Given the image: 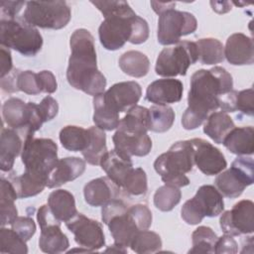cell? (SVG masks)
Returning <instances> with one entry per match:
<instances>
[{
	"instance_id": "48",
	"label": "cell",
	"mask_w": 254,
	"mask_h": 254,
	"mask_svg": "<svg viewBox=\"0 0 254 254\" xmlns=\"http://www.w3.org/2000/svg\"><path fill=\"white\" fill-rule=\"evenodd\" d=\"M127 208H128L127 205L120 198H116L109 201L107 204L103 205L101 208V219L103 223L107 225V223L113 216L126 211Z\"/></svg>"
},
{
	"instance_id": "31",
	"label": "cell",
	"mask_w": 254,
	"mask_h": 254,
	"mask_svg": "<svg viewBox=\"0 0 254 254\" xmlns=\"http://www.w3.org/2000/svg\"><path fill=\"white\" fill-rule=\"evenodd\" d=\"M11 183L17 191L18 197L27 198L42 192L47 187L48 180L42 176L25 171L21 176L12 178Z\"/></svg>"
},
{
	"instance_id": "12",
	"label": "cell",
	"mask_w": 254,
	"mask_h": 254,
	"mask_svg": "<svg viewBox=\"0 0 254 254\" xmlns=\"http://www.w3.org/2000/svg\"><path fill=\"white\" fill-rule=\"evenodd\" d=\"M196 28L197 21L191 13L167 9L159 14L158 42L163 46L178 44L183 36L192 34Z\"/></svg>"
},
{
	"instance_id": "11",
	"label": "cell",
	"mask_w": 254,
	"mask_h": 254,
	"mask_svg": "<svg viewBox=\"0 0 254 254\" xmlns=\"http://www.w3.org/2000/svg\"><path fill=\"white\" fill-rule=\"evenodd\" d=\"M254 182V163L251 157L238 156L231 164L230 169L220 172L214 180L215 188L228 197L235 198Z\"/></svg>"
},
{
	"instance_id": "43",
	"label": "cell",
	"mask_w": 254,
	"mask_h": 254,
	"mask_svg": "<svg viewBox=\"0 0 254 254\" xmlns=\"http://www.w3.org/2000/svg\"><path fill=\"white\" fill-rule=\"evenodd\" d=\"M16 87H17V91H23L31 95H37L43 92V87H42L39 72L36 73L32 70L23 71V70L17 69Z\"/></svg>"
},
{
	"instance_id": "8",
	"label": "cell",
	"mask_w": 254,
	"mask_h": 254,
	"mask_svg": "<svg viewBox=\"0 0 254 254\" xmlns=\"http://www.w3.org/2000/svg\"><path fill=\"white\" fill-rule=\"evenodd\" d=\"M223 209V195L214 186L204 185L197 190L192 198L184 203L181 215L188 224L195 225L200 223L205 216L219 215Z\"/></svg>"
},
{
	"instance_id": "28",
	"label": "cell",
	"mask_w": 254,
	"mask_h": 254,
	"mask_svg": "<svg viewBox=\"0 0 254 254\" xmlns=\"http://www.w3.org/2000/svg\"><path fill=\"white\" fill-rule=\"evenodd\" d=\"M149 109L140 105H135L131 107L127 111V114L120 120L117 129L127 133L144 134L149 131Z\"/></svg>"
},
{
	"instance_id": "32",
	"label": "cell",
	"mask_w": 254,
	"mask_h": 254,
	"mask_svg": "<svg viewBox=\"0 0 254 254\" xmlns=\"http://www.w3.org/2000/svg\"><path fill=\"white\" fill-rule=\"evenodd\" d=\"M119 67L127 75L133 77H143L150 69L148 57L139 51H128L119 59Z\"/></svg>"
},
{
	"instance_id": "38",
	"label": "cell",
	"mask_w": 254,
	"mask_h": 254,
	"mask_svg": "<svg viewBox=\"0 0 254 254\" xmlns=\"http://www.w3.org/2000/svg\"><path fill=\"white\" fill-rule=\"evenodd\" d=\"M130 248L138 254L156 253L162 248V240L159 234L148 229L139 231L133 238Z\"/></svg>"
},
{
	"instance_id": "55",
	"label": "cell",
	"mask_w": 254,
	"mask_h": 254,
	"mask_svg": "<svg viewBox=\"0 0 254 254\" xmlns=\"http://www.w3.org/2000/svg\"><path fill=\"white\" fill-rule=\"evenodd\" d=\"M210 5L212 6L213 11L221 14L226 13L231 10V5L229 2H210Z\"/></svg>"
},
{
	"instance_id": "54",
	"label": "cell",
	"mask_w": 254,
	"mask_h": 254,
	"mask_svg": "<svg viewBox=\"0 0 254 254\" xmlns=\"http://www.w3.org/2000/svg\"><path fill=\"white\" fill-rule=\"evenodd\" d=\"M151 5L153 7V10L159 15V14H161L162 12H164L167 9L175 8L176 3L175 2H167V3H165V2H154V1H152Z\"/></svg>"
},
{
	"instance_id": "21",
	"label": "cell",
	"mask_w": 254,
	"mask_h": 254,
	"mask_svg": "<svg viewBox=\"0 0 254 254\" xmlns=\"http://www.w3.org/2000/svg\"><path fill=\"white\" fill-rule=\"evenodd\" d=\"M112 141L114 149L128 157H144L152 149V140L147 133H127L117 129L112 137Z\"/></svg>"
},
{
	"instance_id": "1",
	"label": "cell",
	"mask_w": 254,
	"mask_h": 254,
	"mask_svg": "<svg viewBox=\"0 0 254 254\" xmlns=\"http://www.w3.org/2000/svg\"><path fill=\"white\" fill-rule=\"evenodd\" d=\"M231 74L221 66L198 69L190 77L188 94L189 106L182 116L186 130L199 127L220 106L221 97L232 90Z\"/></svg>"
},
{
	"instance_id": "5",
	"label": "cell",
	"mask_w": 254,
	"mask_h": 254,
	"mask_svg": "<svg viewBox=\"0 0 254 254\" xmlns=\"http://www.w3.org/2000/svg\"><path fill=\"white\" fill-rule=\"evenodd\" d=\"M0 43L26 57L36 56L42 49L43 38L38 29L24 19L12 18L0 21Z\"/></svg>"
},
{
	"instance_id": "52",
	"label": "cell",
	"mask_w": 254,
	"mask_h": 254,
	"mask_svg": "<svg viewBox=\"0 0 254 254\" xmlns=\"http://www.w3.org/2000/svg\"><path fill=\"white\" fill-rule=\"evenodd\" d=\"M43 92L45 93H54L58 88V83L56 80V76L50 70H42L39 72Z\"/></svg>"
},
{
	"instance_id": "16",
	"label": "cell",
	"mask_w": 254,
	"mask_h": 254,
	"mask_svg": "<svg viewBox=\"0 0 254 254\" xmlns=\"http://www.w3.org/2000/svg\"><path fill=\"white\" fill-rule=\"evenodd\" d=\"M104 103L115 113L128 111L141 98L142 89L136 81H121L101 93Z\"/></svg>"
},
{
	"instance_id": "36",
	"label": "cell",
	"mask_w": 254,
	"mask_h": 254,
	"mask_svg": "<svg viewBox=\"0 0 254 254\" xmlns=\"http://www.w3.org/2000/svg\"><path fill=\"white\" fill-rule=\"evenodd\" d=\"M198 61L202 64H215L224 60V47L216 39L204 38L195 42Z\"/></svg>"
},
{
	"instance_id": "3",
	"label": "cell",
	"mask_w": 254,
	"mask_h": 254,
	"mask_svg": "<svg viewBox=\"0 0 254 254\" xmlns=\"http://www.w3.org/2000/svg\"><path fill=\"white\" fill-rule=\"evenodd\" d=\"M98 35L103 48L116 51L126 42L135 45L145 43L149 38V26L131 9L105 17L98 28Z\"/></svg>"
},
{
	"instance_id": "33",
	"label": "cell",
	"mask_w": 254,
	"mask_h": 254,
	"mask_svg": "<svg viewBox=\"0 0 254 254\" xmlns=\"http://www.w3.org/2000/svg\"><path fill=\"white\" fill-rule=\"evenodd\" d=\"M87 130L89 133V144L81 154L85 162L96 166L100 164L102 157L107 152L106 135L103 130L96 126H92Z\"/></svg>"
},
{
	"instance_id": "25",
	"label": "cell",
	"mask_w": 254,
	"mask_h": 254,
	"mask_svg": "<svg viewBox=\"0 0 254 254\" xmlns=\"http://www.w3.org/2000/svg\"><path fill=\"white\" fill-rule=\"evenodd\" d=\"M24 142L17 130L2 128L0 141V168L2 172H9L13 169L14 162L22 152Z\"/></svg>"
},
{
	"instance_id": "9",
	"label": "cell",
	"mask_w": 254,
	"mask_h": 254,
	"mask_svg": "<svg viewBox=\"0 0 254 254\" xmlns=\"http://www.w3.org/2000/svg\"><path fill=\"white\" fill-rule=\"evenodd\" d=\"M71 17L69 6L65 1H29L23 19L34 27L60 30L65 27Z\"/></svg>"
},
{
	"instance_id": "29",
	"label": "cell",
	"mask_w": 254,
	"mask_h": 254,
	"mask_svg": "<svg viewBox=\"0 0 254 254\" xmlns=\"http://www.w3.org/2000/svg\"><path fill=\"white\" fill-rule=\"evenodd\" d=\"M205 121L203 132L217 144H222L227 134L235 127L231 117L222 111L212 112Z\"/></svg>"
},
{
	"instance_id": "4",
	"label": "cell",
	"mask_w": 254,
	"mask_h": 254,
	"mask_svg": "<svg viewBox=\"0 0 254 254\" xmlns=\"http://www.w3.org/2000/svg\"><path fill=\"white\" fill-rule=\"evenodd\" d=\"M193 148L190 140L176 142L154 162L155 171L161 176L165 185L182 188L190 184L186 176L192 170Z\"/></svg>"
},
{
	"instance_id": "49",
	"label": "cell",
	"mask_w": 254,
	"mask_h": 254,
	"mask_svg": "<svg viewBox=\"0 0 254 254\" xmlns=\"http://www.w3.org/2000/svg\"><path fill=\"white\" fill-rule=\"evenodd\" d=\"M41 115L44 119V122L54 119L59 111V104L55 98L48 95L42 99L40 104H38Z\"/></svg>"
},
{
	"instance_id": "24",
	"label": "cell",
	"mask_w": 254,
	"mask_h": 254,
	"mask_svg": "<svg viewBox=\"0 0 254 254\" xmlns=\"http://www.w3.org/2000/svg\"><path fill=\"white\" fill-rule=\"evenodd\" d=\"M107 226L114 240V244L126 249L130 247L133 238L140 231L128 213V208L126 211L113 216L107 223Z\"/></svg>"
},
{
	"instance_id": "6",
	"label": "cell",
	"mask_w": 254,
	"mask_h": 254,
	"mask_svg": "<svg viewBox=\"0 0 254 254\" xmlns=\"http://www.w3.org/2000/svg\"><path fill=\"white\" fill-rule=\"evenodd\" d=\"M21 160L26 172L48 180L50 173L59 161L58 146L52 139L27 136L24 138Z\"/></svg>"
},
{
	"instance_id": "10",
	"label": "cell",
	"mask_w": 254,
	"mask_h": 254,
	"mask_svg": "<svg viewBox=\"0 0 254 254\" xmlns=\"http://www.w3.org/2000/svg\"><path fill=\"white\" fill-rule=\"evenodd\" d=\"M2 116L7 126L25 133V137L34 136L44 122L38 104L24 102L20 98L11 97L2 106Z\"/></svg>"
},
{
	"instance_id": "34",
	"label": "cell",
	"mask_w": 254,
	"mask_h": 254,
	"mask_svg": "<svg viewBox=\"0 0 254 254\" xmlns=\"http://www.w3.org/2000/svg\"><path fill=\"white\" fill-rule=\"evenodd\" d=\"M62 146L71 152H82L89 144V133L87 129L78 126L68 125L60 132Z\"/></svg>"
},
{
	"instance_id": "39",
	"label": "cell",
	"mask_w": 254,
	"mask_h": 254,
	"mask_svg": "<svg viewBox=\"0 0 254 254\" xmlns=\"http://www.w3.org/2000/svg\"><path fill=\"white\" fill-rule=\"evenodd\" d=\"M216 233L207 226H198L191 234L192 247L190 253H214Z\"/></svg>"
},
{
	"instance_id": "53",
	"label": "cell",
	"mask_w": 254,
	"mask_h": 254,
	"mask_svg": "<svg viewBox=\"0 0 254 254\" xmlns=\"http://www.w3.org/2000/svg\"><path fill=\"white\" fill-rule=\"evenodd\" d=\"M1 56H0V62H1V78L9 74L13 69V64H12V58L10 50L1 46Z\"/></svg>"
},
{
	"instance_id": "45",
	"label": "cell",
	"mask_w": 254,
	"mask_h": 254,
	"mask_svg": "<svg viewBox=\"0 0 254 254\" xmlns=\"http://www.w3.org/2000/svg\"><path fill=\"white\" fill-rule=\"evenodd\" d=\"M11 228L26 242L30 240L36 232V224L30 216H17L11 223Z\"/></svg>"
},
{
	"instance_id": "50",
	"label": "cell",
	"mask_w": 254,
	"mask_h": 254,
	"mask_svg": "<svg viewBox=\"0 0 254 254\" xmlns=\"http://www.w3.org/2000/svg\"><path fill=\"white\" fill-rule=\"evenodd\" d=\"M237 252H238V244L232 235L224 234L223 236L217 238L214 246V253L234 254Z\"/></svg>"
},
{
	"instance_id": "30",
	"label": "cell",
	"mask_w": 254,
	"mask_h": 254,
	"mask_svg": "<svg viewBox=\"0 0 254 254\" xmlns=\"http://www.w3.org/2000/svg\"><path fill=\"white\" fill-rule=\"evenodd\" d=\"M0 214H1V226L11 224L18 214V210L14 201L18 198L17 191L11 183L4 179L0 180Z\"/></svg>"
},
{
	"instance_id": "35",
	"label": "cell",
	"mask_w": 254,
	"mask_h": 254,
	"mask_svg": "<svg viewBox=\"0 0 254 254\" xmlns=\"http://www.w3.org/2000/svg\"><path fill=\"white\" fill-rule=\"evenodd\" d=\"M93 122L101 130L111 131L117 129L120 123L119 114L113 112L104 103L101 93L93 96Z\"/></svg>"
},
{
	"instance_id": "44",
	"label": "cell",
	"mask_w": 254,
	"mask_h": 254,
	"mask_svg": "<svg viewBox=\"0 0 254 254\" xmlns=\"http://www.w3.org/2000/svg\"><path fill=\"white\" fill-rule=\"evenodd\" d=\"M128 213L139 230H146L152 224V212L145 204H134L128 207Z\"/></svg>"
},
{
	"instance_id": "14",
	"label": "cell",
	"mask_w": 254,
	"mask_h": 254,
	"mask_svg": "<svg viewBox=\"0 0 254 254\" xmlns=\"http://www.w3.org/2000/svg\"><path fill=\"white\" fill-rule=\"evenodd\" d=\"M67 229L73 233L74 240L81 248L97 251L105 244L102 225L82 213L77 212L70 220L65 222Z\"/></svg>"
},
{
	"instance_id": "37",
	"label": "cell",
	"mask_w": 254,
	"mask_h": 254,
	"mask_svg": "<svg viewBox=\"0 0 254 254\" xmlns=\"http://www.w3.org/2000/svg\"><path fill=\"white\" fill-rule=\"evenodd\" d=\"M150 126L149 130L157 133L168 131L174 124L175 112L167 105H154L149 108Z\"/></svg>"
},
{
	"instance_id": "42",
	"label": "cell",
	"mask_w": 254,
	"mask_h": 254,
	"mask_svg": "<svg viewBox=\"0 0 254 254\" xmlns=\"http://www.w3.org/2000/svg\"><path fill=\"white\" fill-rule=\"evenodd\" d=\"M0 250L1 253H28L26 241L23 240L12 228L8 229L4 226L0 229Z\"/></svg>"
},
{
	"instance_id": "15",
	"label": "cell",
	"mask_w": 254,
	"mask_h": 254,
	"mask_svg": "<svg viewBox=\"0 0 254 254\" xmlns=\"http://www.w3.org/2000/svg\"><path fill=\"white\" fill-rule=\"evenodd\" d=\"M254 203L250 199H242L230 210L224 211L220 218V228L224 234L239 236L254 231Z\"/></svg>"
},
{
	"instance_id": "7",
	"label": "cell",
	"mask_w": 254,
	"mask_h": 254,
	"mask_svg": "<svg viewBox=\"0 0 254 254\" xmlns=\"http://www.w3.org/2000/svg\"><path fill=\"white\" fill-rule=\"evenodd\" d=\"M198 61L197 48L194 42L183 41L173 47L165 48L159 54L155 71L158 75L172 77L186 75L190 65Z\"/></svg>"
},
{
	"instance_id": "41",
	"label": "cell",
	"mask_w": 254,
	"mask_h": 254,
	"mask_svg": "<svg viewBox=\"0 0 254 254\" xmlns=\"http://www.w3.org/2000/svg\"><path fill=\"white\" fill-rule=\"evenodd\" d=\"M181 198L180 188L165 185L155 191L154 204L161 211H170L181 201Z\"/></svg>"
},
{
	"instance_id": "26",
	"label": "cell",
	"mask_w": 254,
	"mask_h": 254,
	"mask_svg": "<svg viewBox=\"0 0 254 254\" xmlns=\"http://www.w3.org/2000/svg\"><path fill=\"white\" fill-rule=\"evenodd\" d=\"M254 129L252 126L234 127L224 138L222 144L232 154L252 155L254 152Z\"/></svg>"
},
{
	"instance_id": "2",
	"label": "cell",
	"mask_w": 254,
	"mask_h": 254,
	"mask_svg": "<svg viewBox=\"0 0 254 254\" xmlns=\"http://www.w3.org/2000/svg\"><path fill=\"white\" fill-rule=\"evenodd\" d=\"M66 79L75 89L95 96L104 92L106 78L97 68L94 39L85 29L75 30L69 41Z\"/></svg>"
},
{
	"instance_id": "27",
	"label": "cell",
	"mask_w": 254,
	"mask_h": 254,
	"mask_svg": "<svg viewBox=\"0 0 254 254\" xmlns=\"http://www.w3.org/2000/svg\"><path fill=\"white\" fill-rule=\"evenodd\" d=\"M48 205L54 216L61 222L70 220L77 213L74 197L65 190L52 191L48 197Z\"/></svg>"
},
{
	"instance_id": "40",
	"label": "cell",
	"mask_w": 254,
	"mask_h": 254,
	"mask_svg": "<svg viewBox=\"0 0 254 254\" xmlns=\"http://www.w3.org/2000/svg\"><path fill=\"white\" fill-rule=\"evenodd\" d=\"M147 176L142 168H133L126 176L121 190L128 195H143L147 192Z\"/></svg>"
},
{
	"instance_id": "18",
	"label": "cell",
	"mask_w": 254,
	"mask_h": 254,
	"mask_svg": "<svg viewBox=\"0 0 254 254\" xmlns=\"http://www.w3.org/2000/svg\"><path fill=\"white\" fill-rule=\"evenodd\" d=\"M184 85L180 79L166 77L151 82L146 90V99L156 105L179 102L183 97Z\"/></svg>"
},
{
	"instance_id": "13",
	"label": "cell",
	"mask_w": 254,
	"mask_h": 254,
	"mask_svg": "<svg viewBox=\"0 0 254 254\" xmlns=\"http://www.w3.org/2000/svg\"><path fill=\"white\" fill-rule=\"evenodd\" d=\"M37 220L41 228L39 247L44 253L58 254L66 251L69 242L61 229L59 221L52 213L48 204L42 205L37 212Z\"/></svg>"
},
{
	"instance_id": "51",
	"label": "cell",
	"mask_w": 254,
	"mask_h": 254,
	"mask_svg": "<svg viewBox=\"0 0 254 254\" xmlns=\"http://www.w3.org/2000/svg\"><path fill=\"white\" fill-rule=\"evenodd\" d=\"M26 3L25 1H1V19L16 18V15Z\"/></svg>"
},
{
	"instance_id": "47",
	"label": "cell",
	"mask_w": 254,
	"mask_h": 254,
	"mask_svg": "<svg viewBox=\"0 0 254 254\" xmlns=\"http://www.w3.org/2000/svg\"><path fill=\"white\" fill-rule=\"evenodd\" d=\"M105 17L132 9L126 1H90Z\"/></svg>"
},
{
	"instance_id": "19",
	"label": "cell",
	"mask_w": 254,
	"mask_h": 254,
	"mask_svg": "<svg viewBox=\"0 0 254 254\" xmlns=\"http://www.w3.org/2000/svg\"><path fill=\"white\" fill-rule=\"evenodd\" d=\"M224 59L233 65L252 64L254 63L253 40L242 33L232 34L226 40Z\"/></svg>"
},
{
	"instance_id": "22",
	"label": "cell",
	"mask_w": 254,
	"mask_h": 254,
	"mask_svg": "<svg viewBox=\"0 0 254 254\" xmlns=\"http://www.w3.org/2000/svg\"><path fill=\"white\" fill-rule=\"evenodd\" d=\"M85 171V161L77 157L60 159L50 173L47 187L54 189L80 177Z\"/></svg>"
},
{
	"instance_id": "20",
	"label": "cell",
	"mask_w": 254,
	"mask_h": 254,
	"mask_svg": "<svg viewBox=\"0 0 254 254\" xmlns=\"http://www.w3.org/2000/svg\"><path fill=\"white\" fill-rule=\"evenodd\" d=\"M121 189L108 177H100L87 183L83 189L85 201L91 206H103L119 198Z\"/></svg>"
},
{
	"instance_id": "23",
	"label": "cell",
	"mask_w": 254,
	"mask_h": 254,
	"mask_svg": "<svg viewBox=\"0 0 254 254\" xmlns=\"http://www.w3.org/2000/svg\"><path fill=\"white\" fill-rule=\"evenodd\" d=\"M99 165L106 173L107 177L120 189L126 176L133 169L131 157H128L115 149L107 151L102 157Z\"/></svg>"
},
{
	"instance_id": "17",
	"label": "cell",
	"mask_w": 254,
	"mask_h": 254,
	"mask_svg": "<svg viewBox=\"0 0 254 254\" xmlns=\"http://www.w3.org/2000/svg\"><path fill=\"white\" fill-rule=\"evenodd\" d=\"M190 141L193 148V162L202 174L214 176L227 167L224 155L218 148L200 138Z\"/></svg>"
},
{
	"instance_id": "46",
	"label": "cell",
	"mask_w": 254,
	"mask_h": 254,
	"mask_svg": "<svg viewBox=\"0 0 254 254\" xmlns=\"http://www.w3.org/2000/svg\"><path fill=\"white\" fill-rule=\"evenodd\" d=\"M254 92L253 88L244 89L241 91H237L235 95V111H241L242 113L253 116L254 113Z\"/></svg>"
}]
</instances>
